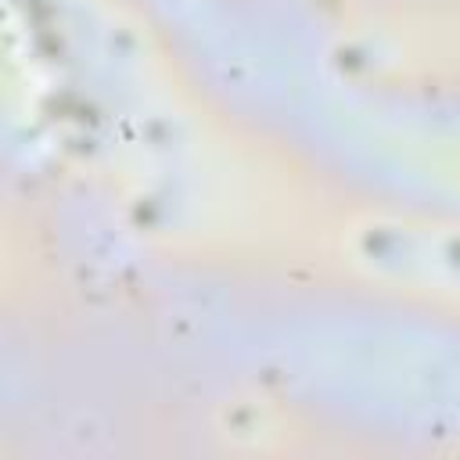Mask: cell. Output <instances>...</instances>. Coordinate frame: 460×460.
I'll return each instance as SVG.
<instances>
[{
	"mask_svg": "<svg viewBox=\"0 0 460 460\" xmlns=\"http://www.w3.org/2000/svg\"><path fill=\"white\" fill-rule=\"evenodd\" d=\"M334 252L363 284L460 316V216L363 208L338 226Z\"/></svg>",
	"mask_w": 460,
	"mask_h": 460,
	"instance_id": "6da1fadb",
	"label": "cell"
}]
</instances>
